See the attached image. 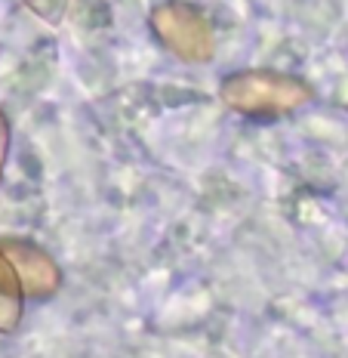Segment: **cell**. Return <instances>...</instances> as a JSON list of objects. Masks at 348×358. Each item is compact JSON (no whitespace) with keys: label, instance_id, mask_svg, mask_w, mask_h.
<instances>
[{"label":"cell","instance_id":"cell-6","mask_svg":"<svg viewBox=\"0 0 348 358\" xmlns=\"http://www.w3.org/2000/svg\"><path fill=\"white\" fill-rule=\"evenodd\" d=\"M10 143H13L10 121H6L3 108H0V179H3V167H6V155H10Z\"/></svg>","mask_w":348,"mask_h":358},{"label":"cell","instance_id":"cell-4","mask_svg":"<svg viewBox=\"0 0 348 358\" xmlns=\"http://www.w3.org/2000/svg\"><path fill=\"white\" fill-rule=\"evenodd\" d=\"M22 312H25V290H22L19 272L10 257L0 250V334L16 331L22 324Z\"/></svg>","mask_w":348,"mask_h":358},{"label":"cell","instance_id":"cell-1","mask_svg":"<svg viewBox=\"0 0 348 358\" xmlns=\"http://www.w3.org/2000/svg\"><path fill=\"white\" fill-rule=\"evenodd\" d=\"M222 106L238 111L243 117H284L312 106L315 90L296 74L271 69L232 71L219 84Z\"/></svg>","mask_w":348,"mask_h":358},{"label":"cell","instance_id":"cell-2","mask_svg":"<svg viewBox=\"0 0 348 358\" xmlns=\"http://www.w3.org/2000/svg\"><path fill=\"white\" fill-rule=\"evenodd\" d=\"M151 31L182 62H210L216 56V34L195 6L169 0L151 10Z\"/></svg>","mask_w":348,"mask_h":358},{"label":"cell","instance_id":"cell-3","mask_svg":"<svg viewBox=\"0 0 348 358\" xmlns=\"http://www.w3.org/2000/svg\"><path fill=\"white\" fill-rule=\"evenodd\" d=\"M0 250L16 266L25 300H50L62 290V268L40 244L28 238H0Z\"/></svg>","mask_w":348,"mask_h":358},{"label":"cell","instance_id":"cell-5","mask_svg":"<svg viewBox=\"0 0 348 358\" xmlns=\"http://www.w3.org/2000/svg\"><path fill=\"white\" fill-rule=\"evenodd\" d=\"M25 6L34 13V16H40L43 22H62V16L68 13L71 0H25Z\"/></svg>","mask_w":348,"mask_h":358}]
</instances>
